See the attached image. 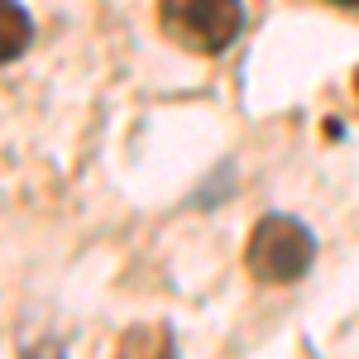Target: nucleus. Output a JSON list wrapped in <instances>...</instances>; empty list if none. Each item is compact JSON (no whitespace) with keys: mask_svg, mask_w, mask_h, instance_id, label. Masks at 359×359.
Returning <instances> with one entry per match:
<instances>
[{"mask_svg":"<svg viewBox=\"0 0 359 359\" xmlns=\"http://www.w3.org/2000/svg\"><path fill=\"white\" fill-rule=\"evenodd\" d=\"M158 29L187 53H225L245 29V5L240 0H158Z\"/></svg>","mask_w":359,"mask_h":359,"instance_id":"1","label":"nucleus"},{"mask_svg":"<svg viewBox=\"0 0 359 359\" xmlns=\"http://www.w3.org/2000/svg\"><path fill=\"white\" fill-rule=\"evenodd\" d=\"M316 259V235L297 216H264L245 245V269L259 283H297Z\"/></svg>","mask_w":359,"mask_h":359,"instance_id":"2","label":"nucleus"},{"mask_svg":"<svg viewBox=\"0 0 359 359\" xmlns=\"http://www.w3.org/2000/svg\"><path fill=\"white\" fill-rule=\"evenodd\" d=\"M115 359H177V345H172V331L168 326H130L115 345Z\"/></svg>","mask_w":359,"mask_h":359,"instance_id":"3","label":"nucleus"},{"mask_svg":"<svg viewBox=\"0 0 359 359\" xmlns=\"http://www.w3.org/2000/svg\"><path fill=\"white\" fill-rule=\"evenodd\" d=\"M29 43H34V25H29L25 5L0 0V62H15Z\"/></svg>","mask_w":359,"mask_h":359,"instance_id":"4","label":"nucleus"},{"mask_svg":"<svg viewBox=\"0 0 359 359\" xmlns=\"http://www.w3.org/2000/svg\"><path fill=\"white\" fill-rule=\"evenodd\" d=\"M20 359H67V350H62V340H53V335H43V340H34V345H25V355Z\"/></svg>","mask_w":359,"mask_h":359,"instance_id":"5","label":"nucleus"},{"mask_svg":"<svg viewBox=\"0 0 359 359\" xmlns=\"http://www.w3.org/2000/svg\"><path fill=\"white\" fill-rule=\"evenodd\" d=\"M331 5H359V0H331Z\"/></svg>","mask_w":359,"mask_h":359,"instance_id":"6","label":"nucleus"},{"mask_svg":"<svg viewBox=\"0 0 359 359\" xmlns=\"http://www.w3.org/2000/svg\"><path fill=\"white\" fill-rule=\"evenodd\" d=\"M355 96H359V67H355Z\"/></svg>","mask_w":359,"mask_h":359,"instance_id":"7","label":"nucleus"}]
</instances>
